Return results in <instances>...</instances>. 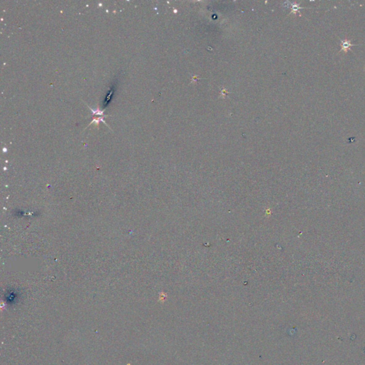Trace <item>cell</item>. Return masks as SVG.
<instances>
[{"instance_id":"cell-1","label":"cell","mask_w":365,"mask_h":365,"mask_svg":"<svg viewBox=\"0 0 365 365\" xmlns=\"http://www.w3.org/2000/svg\"><path fill=\"white\" fill-rule=\"evenodd\" d=\"M340 42H341V49L340 51H339V53L341 51H343L344 53H346L349 50H350L352 46H357L355 44H352L351 40H341L340 39Z\"/></svg>"}]
</instances>
